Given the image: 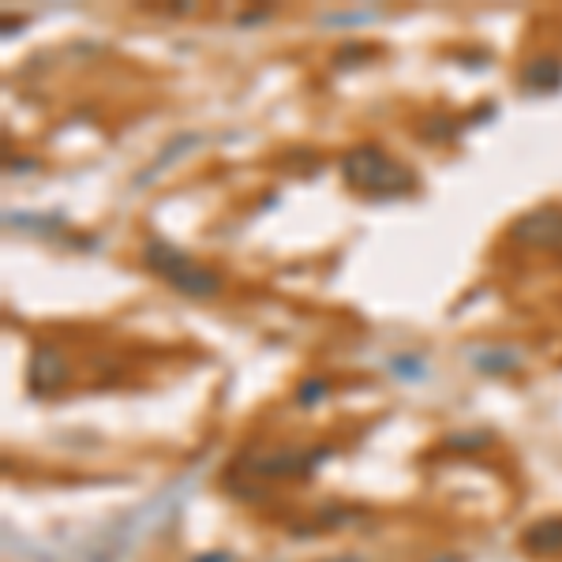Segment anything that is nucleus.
Masks as SVG:
<instances>
[{"label":"nucleus","mask_w":562,"mask_h":562,"mask_svg":"<svg viewBox=\"0 0 562 562\" xmlns=\"http://www.w3.org/2000/svg\"><path fill=\"white\" fill-rule=\"evenodd\" d=\"M346 177L360 191H375V196H398L409 188V173L398 162H390L383 151H353L346 157Z\"/></svg>","instance_id":"nucleus-1"},{"label":"nucleus","mask_w":562,"mask_h":562,"mask_svg":"<svg viewBox=\"0 0 562 562\" xmlns=\"http://www.w3.org/2000/svg\"><path fill=\"white\" fill-rule=\"evenodd\" d=\"M147 256H162V274L169 278V281H177L180 289H188V293H214V285L218 281L214 278H207V270H196L188 259L177 256V251H169L165 244H151V251Z\"/></svg>","instance_id":"nucleus-2"}]
</instances>
